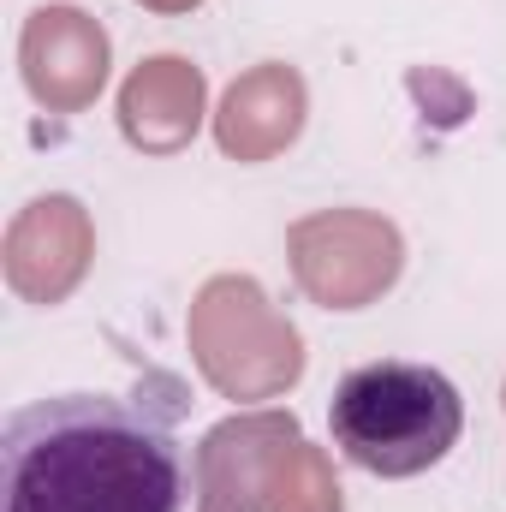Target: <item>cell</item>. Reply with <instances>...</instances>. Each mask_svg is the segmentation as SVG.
Here are the masks:
<instances>
[{
    "label": "cell",
    "instance_id": "obj_1",
    "mask_svg": "<svg viewBox=\"0 0 506 512\" xmlns=\"http://www.w3.org/2000/svg\"><path fill=\"white\" fill-rule=\"evenodd\" d=\"M185 453L126 399L54 393L6 417L0 512H179Z\"/></svg>",
    "mask_w": 506,
    "mask_h": 512
},
{
    "label": "cell",
    "instance_id": "obj_2",
    "mask_svg": "<svg viewBox=\"0 0 506 512\" xmlns=\"http://www.w3.org/2000/svg\"><path fill=\"white\" fill-rule=\"evenodd\" d=\"M465 399L429 364L411 358H376L358 364L328 399V435L346 465L370 477H423L459 447Z\"/></svg>",
    "mask_w": 506,
    "mask_h": 512
},
{
    "label": "cell",
    "instance_id": "obj_3",
    "mask_svg": "<svg viewBox=\"0 0 506 512\" xmlns=\"http://www.w3.org/2000/svg\"><path fill=\"white\" fill-rule=\"evenodd\" d=\"M108 36L78 6H42L24 24V78L48 108H84L102 90Z\"/></svg>",
    "mask_w": 506,
    "mask_h": 512
},
{
    "label": "cell",
    "instance_id": "obj_4",
    "mask_svg": "<svg viewBox=\"0 0 506 512\" xmlns=\"http://www.w3.org/2000/svg\"><path fill=\"white\" fill-rule=\"evenodd\" d=\"M203 114V72L185 60H143L120 96V126L137 149H179Z\"/></svg>",
    "mask_w": 506,
    "mask_h": 512
},
{
    "label": "cell",
    "instance_id": "obj_5",
    "mask_svg": "<svg viewBox=\"0 0 506 512\" xmlns=\"http://www.w3.org/2000/svg\"><path fill=\"white\" fill-rule=\"evenodd\" d=\"M298 114H304L298 78H292L286 66H268V72H256V78H245V84H233V96H227V108H221V149L245 161L251 126H268L274 149H280V143H292Z\"/></svg>",
    "mask_w": 506,
    "mask_h": 512
}]
</instances>
